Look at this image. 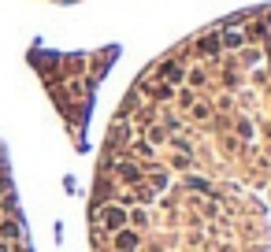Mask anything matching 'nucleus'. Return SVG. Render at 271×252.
Here are the masks:
<instances>
[{
  "mask_svg": "<svg viewBox=\"0 0 271 252\" xmlns=\"http://www.w3.org/2000/svg\"><path fill=\"white\" fill-rule=\"evenodd\" d=\"M100 219H104L108 230H123V223H127V211H123V208H104V215H100Z\"/></svg>",
  "mask_w": 271,
  "mask_h": 252,
  "instance_id": "obj_1",
  "label": "nucleus"
},
{
  "mask_svg": "<svg viewBox=\"0 0 271 252\" xmlns=\"http://www.w3.org/2000/svg\"><path fill=\"white\" fill-rule=\"evenodd\" d=\"M115 249H119V252H134L137 249V234L134 230H119V234H115Z\"/></svg>",
  "mask_w": 271,
  "mask_h": 252,
  "instance_id": "obj_2",
  "label": "nucleus"
},
{
  "mask_svg": "<svg viewBox=\"0 0 271 252\" xmlns=\"http://www.w3.org/2000/svg\"><path fill=\"white\" fill-rule=\"evenodd\" d=\"M0 234H4V241H19L22 238V226L15 223V219H4V223H0Z\"/></svg>",
  "mask_w": 271,
  "mask_h": 252,
  "instance_id": "obj_3",
  "label": "nucleus"
},
{
  "mask_svg": "<svg viewBox=\"0 0 271 252\" xmlns=\"http://www.w3.org/2000/svg\"><path fill=\"white\" fill-rule=\"evenodd\" d=\"M223 45H227V49H242V34H238V30H227V34H223Z\"/></svg>",
  "mask_w": 271,
  "mask_h": 252,
  "instance_id": "obj_4",
  "label": "nucleus"
},
{
  "mask_svg": "<svg viewBox=\"0 0 271 252\" xmlns=\"http://www.w3.org/2000/svg\"><path fill=\"white\" fill-rule=\"evenodd\" d=\"M119 175L127 178V182H137V178H141V171H137L134 163H123V167H119Z\"/></svg>",
  "mask_w": 271,
  "mask_h": 252,
  "instance_id": "obj_5",
  "label": "nucleus"
},
{
  "mask_svg": "<svg viewBox=\"0 0 271 252\" xmlns=\"http://www.w3.org/2000/svg\"><path fill=\"white\" fill-rule=\"evenodd\" d=\"M219 49V37H204V41H201V52H215Z\"/></svg>",
  "mask_w": 271,
  "mask_h": 252,
  "instance_id": "obj_6",
  "label": "nucleus"
},
{
  "mask_svg": "<svg viewBox=\"0 0 271 252\" xmlns=\"http://www.w3.org/2000/svg\"><path fill=\"white\" fill-rule=\"evenodd\" d=\"M186 182H190V189H201V193L208 189V182H204V178H186Z\"/></svg>",
  "mask_w": 271,
  "mask_h": 252,
  "instance_id": "obj_7",
  "label": "nucleus"
},
{
  "mask_svg": "<svg viewBox=\"0 0 271 252\" xmlns=\"http://www.w3.org/2000/svg\"><path fill=\"white\" fill-rule=\"evenodd\" d=\"M238 133H242V137H253V123H238Z\"/></svg>",
  "mask_w": 271,
  "mask_h": 252,
  "instance_id": "obj_8",
  "label": "nucleus"
},
{
  "mask_svg": "<svg viewBox=\"0 0 271 252\" xmlns=\"http://www.w3.org/2000/svg\"><path fill=\"white\" fill-rule=\"evenodd\" d=\"M152 186H156V189H164V186H167V175H164V171H160V175H152Z\"/></svg>",
  "mask_w": 271,
  "mask_h": 252,
  "instance_id": "obj_9",
  "label": "nucleus"
},
{
  "mask_svg": "<svg viewBox=\"0 0 271 252\" xmlns=\"http://www.w3.org/2000/svg\"><path fill=\"white\" fill-rule=\"evenodd\" d=\"M4 189H7V178H4V175H0V193H4Z\"/></svg>",
  "mask_w": 271,
  "mask_h": 252,
  "instance_id": "obj_10",
  "label": "nucleus"
},
{
  "mask_svg": "<svg viewBox=\"0 0 271 252\" xmlns=\"http://www.w3.org/2000/svg\"><path fill=\"white\" fill-rule=\"evenodd\" d=\"M0 171H4V156H0Z\"/></svg>",
  "mask_w": 271,
  "mask_h": 252,
  "instance_id": "obj_11",
  "label": "nucleus"
}]
</instances>
